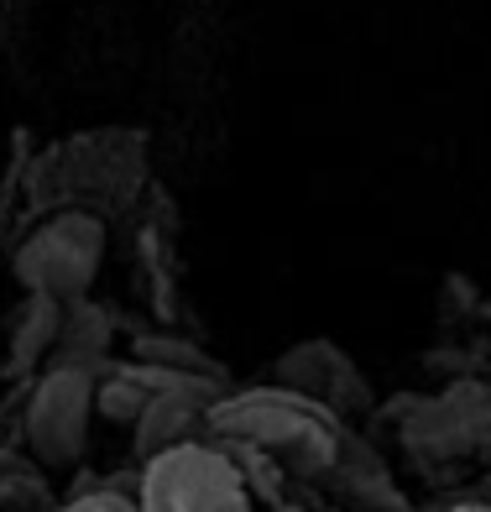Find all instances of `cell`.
I'll list each match as a JSON object with an SVG mask.
<instances>
[{"mask_svg":"<svg viewBox=\"0 0 491 512\" xmlns=\"http://www.w3.org/2000/svg\"><path fill=\"white\" fill-rule=\"evenodd\" d=\"M209 439H241V445L267 450L288 471V481H324L340 455L345 418L272 382L251 392H220L209 403Z\"/></svg>","mask_w":491,"mask_h":512,"instance_id":"1","label":"cell"},{"mask_svg":"<svg viewBox=\"0 0 491 512\" xmlns=\"http://www.w3.org/2000/svg\"><path fill=\"white\" fill-rule=\"evenodd\" d=\"M136 502L142 512H251V492L241 465L220 439H189L178 450L142 460L136 471Z\"/></svg>","mask_w":491,"mask_h":512,"instance_id":"2","label":"cell"},{"mask_svg":"<svg viewBox=\"0 0 491 512\" xmlns=\"http://www.w3.org/2000/svg\"><path fill=\"white\" fill-rule=\"evenodd\" d=\"M100 262H105V225L84 209H63L16 246V283L27 293L58 298V304H79L95 288Z\"/></svg>","mask_w":491,"mask_h":512,"instance_id":"3","label":"cell"},{"mask_svg":"<svg viewBox=\"0 0 491 512\" xmlns=\"http://www.w3.org/2000/svg\"><path fill=\"white\" fill-rule=\"evenodd\" d=\"M95 377L74 366H42V377L27 392V413H21V439L27 455L48 471L79 465L89 445V418H95Z\"/></svg>","mask_w":491,"mask_h":512,"instance_id":"4","label":"cell"},{"mask_svg":"<svg viewBox=\"0 0 491 512\" xmlns=\"http://www.w3.org/2000/svg\"><path fill=\"white\" fill-rule=\"evenodd\" d=\"M277 382L303 392V398H314L319 408H330L340 418H361L371 408V387L361 377V366L350 361L340 345L330 340H303L293 345L288 356H277Z\"/></svg>","mask_w":491,"mask_h":512,"instance_id":"5","label":"cell"},{"mask_svg":"<svg viewBox=\"0 0 491 512\" xmlns=\"http://www.w3.org/2000/svg\"><path fill=\"white\" fill-rule=\"evenodd\" d=\"M220 392H204V387H168L142 408L136 418V460H152L162 450H178L189 439H209V403Z\"/></svg>","mask_w":491,"mask_h":512,"instance_id":"6","label":"cell"},{"mask_svg":"<svg viewBox=\"0 0 491 512\" xmlns=\"http://www.w3.org/2000/svg\"><path fill=\"white\" fill-rule=\"evenodd\" d=\"M340 492V502H350V507H366V512H403V497H397V486H392V476H387V465H382V455H371L356 434L345 429V439H340V455H335V465H330V476H324Z\"/></svg>","mask_w":491,"mask_h":512,"instance_id":"7","label":"cell"},{"mask_svg":"<svg viewBox=\"0 0 491 512\" xmlns=\"http://www.w3.org/2000/svg\"><path fill=\"white\" fill-rule=\"evenodd\" d=\"M110 314L100 304H89V298H79V304H63V324H58V340H53V356L48 366H74V371H89V377H105V371L115 366L110 361Z\"/></svg>","mask_w":491,"mask_h":512,"instance_id":"8","label":"cell"},{"mask_svg":"<svg viewBox=\"0 0 491 512\" xmlns=\"http://www.w3.org/2000/svg\"><path fill=\"white\" fill-rule=\"evenodd\" d=\"M58 324H63V304H58V298L27 293V309L16 314V335H11V371H37V361L48 366Z\"/></svg>","mask_w":491,"mask_h":512,"instance_id":"9","label":"cell"},{"mask_svg":"<svg viewBox=\"0 0 491 512\" xmlns=\"http://www.w3.org/2000/svg\"><path fill=\"white\" fill-rule=\"evenodd\" d=\"M220 445L230 450V460L241 465V476H246V492L251 502H262V507H277L288 497V471L277 465L267 450H256V445H241V439H220Z\"/></svg>","mask_w":491,"mask_h":512,"instance_id":"10","label":"cell"},{"mask_svg":"<svg viewBox=\"0 0 491 512\" xmlns=\"http://www.w3.org/2000/svg\"><path fill=\"white\" fill-rule=\"evenodd\" d=\"M136 361H152V366H168V371H189V377H209V382H225V371L209 361L199 345H189L183 335H142L136 340Z\"/></svg>","mask_w":491,"mask_h":512,"instance_id":"11","label":"cell"},{"mask_svg":"<svg viewBox=\"0 0 491 512\" xmlns=\"http://www.w3.org/2000/svg\"><path fill=\"white\" fill-rule=\"evenodd\" d=\"M58 512H142V502L126 486H79Z\"/></svg>","mask_w":491,"mask_h":512,"instance_id":"12","label":"cell"},{"mask_svg":"<svg viewBox=\"0 0 491 512\" xmlns=\"http://www.w3.org/2000/svg\"><path fill=\"white\" fill-rule=\"evenodd\" d=\"M42 507H48V486L37 471L0 476V512H42Z\"/></svg>","mask_w":491,"mask_h":512,"instance_id":"13","label":"cell"},{"mask_svg":"<svg viewBox=\"0 0 491 512\" xmlns=\"http://www.w3.org/2000/svg\"><path fill=\"white\" fill-rule=\"evenodd\" d=\"M16 471H37V460L16 455V450H0V476H16Z\"/></svg>","mask_w":491,"mask_h":512,"instance_id":"14","label":"cell"},{"mask_svg":"<svg viewBox=\"0 0 491 512\" xmlns=\"http://www.w3.org/2000/svg\"><path fill=\"white\" fill-rule=\"evenodd\" d=\"M450 512H491V497H476V502H455Z\"/></svg>","mask_w":491,"mask_h":512,"instance_id":"15","label":"cell"},{"mask_svg":"<svg viewBox=\"0 0 491 512\" xmlns=\"http://www.w3.org/2000/svg\"><path fill=\"white\" fill-rule=\"evenodd\" d=\"M267 512H309V507H298V502H288V497H283V502H277V507H267Z\"/></svg>","mask_w":491,"mask_h":512,"instance_id":"16","label":"cell"}]
</instances>
